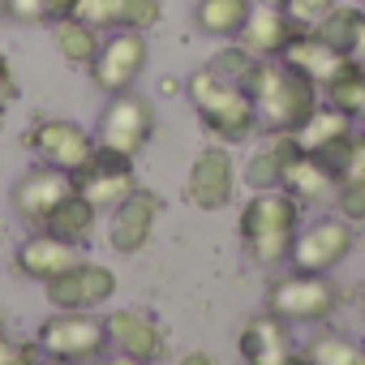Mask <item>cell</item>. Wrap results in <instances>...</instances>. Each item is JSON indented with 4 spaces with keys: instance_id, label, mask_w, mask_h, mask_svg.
Instances as JSON below:
<instances>
[{
    "instance_id": "3",
    "label": "cell",
    "mask_w": 365,
    "mask_h": 365,
    "mask_svg": "<svg viewBox=\"0 0 365 365\" xmlns=\"http://www.w3.org/2000/svg\"><path fill=\"white\" fill-rule=\"evenodd\" d=\"M241 241L258 267H275L288 258L297 228H301V202L284 190H258L241 207Z\"/></svg>"
},
{
    "instance_id": "47",
    "label": "cell",
    "mask_w": 365,
    "mask_h": 365,
    "mask_svg": "<svg viewBox=\"0 0 365 365\" xmlns=\"http://www.w3.org/2000/svg\"><path fill=\"white\" fill-rule=\"evenodd\" d=\"M361 9H365V0H361Z\"/></svg>"
},
{
    "instance_id": "29",
    "label": "cell",
    "mask_w": 365,
    "mask_h": 365,
    "mask_svg": "<svg viewBox=\"0 0 365 365\" xmlns=\"http://www.w3.org/2000/svg\"><path fill=\"white\" fill-rule=\"evenodd\" d=\"M322 99H327V103H335L339 112H348V116L356 120L361 99H365V69H356L352 61H344V69L322 86Z\"/></svg>"
},
{
    "instance_id": "39",
    "label": "cell",
    "mask_w": 365,
    "mask_h": 365,
    "mask_svg": "<svg viewBox=\"0 0 365 365\" xmlns=\"http://www.w3.org/2000/svg\"><path fill=\"white\" fill-rule=\"evenodd\" d=\"M176 365H215V356H211V352H202V348H194V352H185V356H180Z\"/></svg>"
},
{
    "instance_id": "20",
    "label": "cell",
    "mask_w": 365,
    "mask_h": 365,
    "mask_svg": "<svg viewBox=\"0 0 365 365\" xmlns=\"http://www.w3.org/2000/svg\"><path fill=\"white\" fill-rule=\"evenodd\" d=\"M279 61H288L297 73H305V78L322 91V86L344 69V61H348V56H344V52H335L327 39H318L309 26H297V35H292V39H288V48L279 52Z\"/></svg>"
},
{
    "instance_id": "10",
    "label": "cell",
    "mask_w": 365,
    "mask_h": 365,
    "mask_svg": "<svg viewBox=\"0 0 365 365\" xmlns=\"http://www.w3.org/2000/svg\"><path fill=\"white\" fill-rule=\"evenodd\" d=\"M26 146H31L43 163H52V168H61V172H69V176H78V172L95 159V150H99L95 133L82 129V125H73V120H39V125L26 133Z\"/></svg>"
},
{
    "instance_id": "37",
    "label": "cell",
    "mask_w": 365,
    "mask_h": 365,
    "mask_svg": "<svg viewBox=\"0 0 365 365\" xmlns=\"http://www.w3.org/2000/svg\"><path fill=\"white\" fill-rule=\"evenodd\" d=\"M43 9H48V26H52L56 18H69L78 9V0H43Z\"/></svg>"
},
{
    "instance_id": "18",
    "label": "cell",
    "mask_w": 365,
    "mask_h": 365,
    "mask_svg": "<svg viewBox=\"0 0 365 365\" xmlns=\"http://www.w3.org/2000/svg\"><path fill=\"white\" fill-rule=\"evenodd\" d=\"M95 31H155L163 18V0H78L73 9Z\"/></svg>"
},
{
    "instance_id": "12",
    "label": "cell",
    "mask_w": 365,
    "mask_h": 365,
    "mask_svg": "<svg viewBox=\"0 0 365 365\" xmlns=\"http://www.w3.org/2000/svg\"><path fill=\"white\" fill-rule=\"evenodd\" d=\"M73 190L82 198H91L99 211H112L116 202H125L133 190H138V172H133V159L125 155H112V150H95V159L73 176Z\"/></svg>"
},
{
    "instance_id": "24",
    "label": "cell",
    "mask_w": 365,
    "mask_h": 365,
    "mask_svg": "<svg viewBox=\"0 0 365 365\" xmlns=\"http://www.w3.org/2000/svg\"><path fill=\"white\" fill-rule=\"evenodd\" d=\"M95 228H99V207L91 198H82L78 190L43 220V232H52V237H61L69 245H86L95 237Z\"/></svg>"
},
{
    "instance_id": "8",
    "label": "cell",
    "mask_w": 365,
    "mask_h": 365,
    "mask_svg": "<svg viewBox=\"0 0 365 365\" xmlns=\"http://www.w3.org/2000/svg\"><path fill=\"white\" fill-rule=\"evenodd\" d=\"M352 241H356V232H352V224H348L344 215H322V220H314L309 228H297V241H292V250H288V262H292V271L331 275V271L348 258Z\"/></svg>"
},
{
    "instance_id": "16",
    "label": "cell",
    "mask_w": 365,
    "mask_h": 365,
    "mask_svg": "<svg viewBox=\"0 0 365 365\" xmlns=\"http://www.w3.org/2000/svg\"><path fill=\"white\" fill-rule=\"evenodd\" d=\"M82 262V245H69V241H61V237H52V232H35V237H26L22 245H18V254H14V267H18V275H26V279H35V284H52L56 275H65L69 267H78Z\"/></svg>"
},
{
    "instance_id": "34",
    "label": "cell",
    "mask_w": 365,
    "mask_h": 365,
    "mask_svg": "<svg viewBox=\"0 0 365 365\" xmlns=\"http://www.w3.org/2000/svg\"><path fill=\"white\" fill-rule=\"evenodd\" d=\"M344 176H365V133L352 138V155L344 163Z\"/></svg>"
},
{
    "instance_id": "14",
    "label": "cell",
    "mask_w": 365,
    "mask_h": 365,
    "mask_svg": "<svg viewBox=\"0 0 365 365\" xmlns=\"http://www.w3.org/2000/svg\"><path fill=\"white\" fill-rule=\"evenodd\" d=\"M159 215H163V198H159L155 190L138 185L125 202L112 207V215H108V245H112L116 254H138V250L150 241Z\"/></svg>"
},
{
    "instance_id": "9",
    "label": "cell",
    "mask_w": 365,
    "mask_h": 365,
    "mask_svg": "<svg viewBox=\"0 0 365 365\" xmlns=\"http://www.w3.org/2000/svg\"><path fill=\"white\" fill-rule=\"evenodd\" d=\"M237 198V163L224 142L202 146L185 172V202L198 211H224Z\"/></svg>"
},
{
    "instance_id": "5",
    "label": "cell",
    "mask_w": 365,
    "mask_h": 365,
    "mask_svg": "<svg viewBox=\"0 0 365 365\" xmlns=\"http://www.w3.org/2000/svg\"><path fill=\"white\" fill-rule=\"evenodd\" d=\"M155 138V108L146 95L138 91H116L108 95L99 120H95V142L112 155H125V159H138L146 150V142Z\"/></svg>"
},
{
    "instance_id": "25",
    "label": "cell",
    "mask_w": 365,
    "mask_h": 365,
    "mask_svg": "<svg viewBox=\"0 0 365 365\" xmlns=\"http://www.w3.org/2000/svg\"><path fill=\"white\" fill-rule=\"evenodd\" d=\"M52 43H56V52H61V61L69 69H91V61L99 56L103 39H99V31L91 22H82L78 14H69V18L52 22Z\"/></svg>"
},
{
    "instance_id": "15",
    "label": "cell",
    "mask_w": 365,
    "mask_h": 365,
    "mask_svg": "<svg viewBox=\"0 0 365 365\" xmlns=\"http://www.w3.org/2000/svg\"><path fill=\"white\" fill-rule=\"evenodd\" d=\"M43 288H48V301L56 309H99L103 301L116 297V271L82 258L78 267H69L65 275H56Z\"/></svg>"
},
{
    "instance_id": "19",
    "label": "cell",
    "mask_w": 365,
    "mask_h": 365,
    "mask_svg": "<svg viewBox=\"0 0 365 365\" xmlns=\"http://www.w3.org/2000/svg\"><path fill=\"white\" fill-rule=\"evenodd\" d=\"M292 35H297V22L288 18V9L254 0V5H250V18H245V26L237 31V43H241L250 56L267 61V56H279V52L288 48V39H292Z\"/></svg>"
},
{
    "instance_id": "22",
    "label": "cell",
    "mask_w": 365,
    "mask_h": 365,
    "mask_svg": "<svg viewBox=\"0 0 365 365\" xmlns=\"http://www.w3.org/2000/svg\"><path fill=\"white\" fill-rule=\"evenodd\" d=\"M237 348H241L245 365H262V361H271V356H279V352L292 348V322L279 318V314H271V309H262V314H254L241 327Z\"/></svg>"
},
{
    "instance_id": "28",
    "label": "cell",
    "mask_w": 365,
    "mask_h": 365,
    "mask_svg": "<svg viewBox=\"0 0 365 365\" xmlns=\"http://www.w3.org/2000/svg\"><path fill=\"white\" fill-rule=\"evenodd\" d=\"M305 352L314 365H365V344L348 339L344 331H318Z\"/></svg>"
},
{
    "instance_id": "36",
    "label": "cell",
    "mask_w": 365,
    "mask_h": 365,
    "mask_svg": "<svg viewBox=\"0 0 365 365\" xmlns=\"http://www.w3.org/2000/svg\"><path fill=\"white\" fill-rule=\"evenodd\" d=\"M0 91H5L9 99H18V78H14V65H9L5 52H0Z\"/></svg>"
},
{
    "instance_id": "46",
    "label": "cell",
    "mask_w": 365,
    "mask_h": 365,
    "mask_svg": "<svg viewBox=\"0 0 365 365\" xmlns=\"http://www.w3.org/2000/svg\"><path fill=\"white\" fill-rule=\"evenodd\" d=\"M48 365H65V361H48Z\"/></svg>"
},
{
    "instance_id": "33",
    "label": "cell",
    "mask_w": 365,
    "mask_h": 365,
    "mask_svg": "<svg viewBox=\"0 0 365 365\" xmlns=\"http://www.w3.org/2000/svg\"><path fill=\"white\" fill-rule=\"evenodd\" d=\"M0 365H39V348L35 344H18L0 331Z\"/></svg>"
},
{
    "instance_id": "38",
    "label": "cell",
    "mask_w": 365,
    "mask_h": 365,
    "mask_svg": "<svg viewBox=\"0 0 365 365\" xmlns=\"http://www.w3.org/2000/svg\"><path fill=\"white\" fill-rule=\"evenodd\" d=\"M348 61H352L356 69H365V26H361V35L352 39V48H348Z\"/></svg>"
},
{
    "instance_id": "7",
    "label": "cell",
    "mask_w": 365,
    "mask_h": 365,
    "mask_svg": "<svg viewBox=\"0 0 365 365\" xmlns=\"http://www.w3.org/2000/svg\"><path fill=\"white\" fill-rule=\"evenodd\" d=\"M146 61H150V48H146V35L142 31H112L103 43H99V56L91 61V82L103 91V95H116V91H133L138 78L146 73Z\"/></svg>"
},
{
    "instance_id": "35",
    "label": "cell",
    "mask_w": 365,
    "mask_h": 365,
    "mask_svg": "<svg viewBox=\"0 0 365 365\" xmlns=\"http://www.w3.org/2000/svg\"><path fill=\"white\" fill-rule=\"evenodd\" d=\"M262 365H314V361H309V352H305V348H297V344H292L288 352H279V356H271V361H262Z\"/></svg>"
},
{
    "instance_id": "1",
    "label": "cell",
    "mask_w": 365,
    "mask_h": 365,
    "mask_svg": "<svg viewBox=\"0 0 365 365\" xmlns=\"http://www.w3.org/2000/svg\"><path fill=\"white\" fill-rule=\"evenodd\" d=\"M250 99H254V112H258V129H267V133H297L309 120V112L322 103V91L305 73H297L288 61L267 56V61L254 65Z\"/></svg>"
},
{
    "instance_id": "27",
    "label": "cell",
    "mask_w": 365,
    "mask_h": 365,
    "mask_svg": "<svg viewBox=\"0 0 365 365\" xmlns=\"http://www.w3.org/2000/svg\"><path fill=\"white\" fill-rule=\"evenodd\" d=\"M361 26H365V9H361V5H335V9H327L309 31H314L318 39H327L335 52L348 56V48H352V39L361 35Z\"/></svg>"
},
{
    "instance_id": "11",
    "label": "cell",
    "mask_w": 365,
    "mask_h": 365,
    "mask_svg": "<svg viewBox=\"0 0 365 365\" xmlns=\"http://www.w3.org/2000/svg\"><path fill=\"white\" fill-rule=\"evenodd\" d=\"M352 138H356L352 116L339 112V108L327 103V99H322V103L309 112V120L297 129L301 150H305V155H318V159L331 163L339 176H344V163H348V155H352Z\"/></svg>"
},
{
    "instance_id": "6",
    "label": "cell",
    "mask_w": 365,
    "mask_h": 365,
    "mask_svg": "<svg viewBox=\"0 0 365 365\" xmlns=\"http://www.w3.org/2000/svg\"><path fill=\"white\" fill-rule=\"evenodd\" d=\"M339 305H344V288L318 271H288L267 292V309L288 322H322Z\"/></svg>"
},
{
    "instance_id": "43",
    "label": "cell",
    "mask_w": 365,
    "mask_h": 365,
    "mask_svg": "<svg viewBox=\"0 0 365 365\" xmlns=\"http://www.w3.org/2000/svg\"><path fill=\"white\" fill-rule=\"evenodd\" d=\"M262 5H279V9H284V5H288V0H262Z\"/></svg>"
},
{
    "instance_id": "13",
    "label": "cell",
    "mask_w": 365,
    "mask_h": 365,
    "mask_svg": "<svg viewBox=\"0 0 365 365\" xmlns=\"http://www.w3.org/2000/svg\"><path fill=\"white\" fill-rule=\"evenodd\" d=\"M69 194H73V176L61 172V168H52V163H43V168H31V172L18 180L14 194H9V202H14V215H18L22 224L43 228V220H48Z\"/></svg>"
},
{
    "instance_id": "32",
    "label": "cell",
    "mask_w": 365,
    "mask_h": 365,
    "mask_svg": "<svg viewBox=\"0 0 365 365\" xmlns=\"http://www.w3.org/2000/svg\"><path fill=\"white\" fill-rule=\"evenodd\" d=\"M335 5H339V0H288L284 9H288V18H292L297 26H314V22H318L327 9H335Z\"/></svg>"
},
{
    "instance_id": "26",
    "label": "cell",
    "mask_w": 365,
    "mask_h": 365,
    "mask_svg": "<svg viewBox=\"0 0 365 365\" xmlns=\"http://www.w3.org/2000/svg\"><path fill=\"white\" fill-rule=\"evenodd\" d=\"M254 0H198L194 5V26L198 35L211 39H237V31L245 26Z\"/></svg>"
},
{
    "instance_id": "21",
    "label": "cell",
    "mask_w": 365,
    "mask_h": 365,
    "mask_svg": "<svg viewBox=\"0 0 365 365\" xmlns=\"http://www.w3.org/2000/svg\"><path fill=\"white\" fill-rule=\"evenodd\" d=\"M339 172L331 168V163H322L318 155H297L288 168H284V180H279V190L284 194H292L301 207L305 202H335V190H339Z\"/></svg>"
},
{
    "instance_id": "4",
    "label": "cell",
    "mask_w": 365,
    "mask_h": 365,
    "mask_svg": "<svg viewBox=\"0 0 365 365\" xmlns=\"http://www.w3.org/2000/svg\"><path fill=\"white\" fill-rule=\"evenodd\" d=\"M39 356L48 361H65V365H86L99 361L108 348V327L103 318H95V309H56L39 335H35Z\"/></svg>"
},
{
    "instance_id": "44",
    "label": "cell",
    "mask_w": 365,
    "mask_h": 365,
    "mask_svg": "<svg viewBox=\"0 0 365 365\" xmlns=\"http://www.w3.org/2000/svg\"><path fill=\"white\" fill-rule=\"evenodd\" d=\"M356 120H365V99H361V112H356Z\"/></svg>"
},
{
    "instance_id": "17",
    "label": "cell",
    "mask_w": 365,
    "mask_h": 365,
    "mask_svg": "<svg viewBox=\"0 0 365 365\" xmlns=\"http://www.w3.org/2000/svg\"><path fill=\"white\" fill-rule=\"evenodd\" d=\"M103 327H108V344L116 348V352H125V356H138V361H159L163 356V327L146 314V309H112L108 318H103Z\"/></svg>"
},
{
    "instance_id": "2",
    "label": "cell",
    "mask_w": 365,
    "mask_h": 365,
    "mask_svg": "<svg viewBox=\"0 0 365 365\" xmlns=\"http://www.w3.org/2000/svg\"><path fill=\"white\" fill-rule=\"evenodd\" d=\"M185 99H190V108L198 112L202 129H207L215 142H224V146L245 142V138L258 133V112H254L250 91H245L241 82L224 78V73L211 69V65H202V69H194V73L185 78Z\"/></svg>"
},
{
    "instance_id": "30",
    "label": "cell",
    "mask_w": 365,
    "mask_h": 365,
    "mask_svg": "<svg viewBox=\"0 0 365 365\" xmlns=\"http://www.w3.org/2000/svg\"><path fill=\"white\" fill-rule=\"evenodd\" d=\"M335 211L348 224H365V176H344L335 190Z\"/></svg>"
},
{
    "instance_id": "31",
    "label": "cell",
    "mask_w": 365,
    "mask_h": 365,
    "mask_svg": "<svg viewBox=\"0 0 365 365\" xmlns=\"http://www.w3.org/2000/svg\"><path fill=\"white\" fill-rule=\"evenodd\" d=\"M0 14L9 22H22V26H43L48 22L43 0H0Z\"/></svg>"
},
{
    "instance_id": "23",
    "label": "cell",
    "mask_w": 365,
    "mask_h": 365,
    "mask_svg": "<svg viewBox=\"0 0 365 365\" xmlns=\"http://www.w3.org/2000/svg\"><path fill=\"white\" fill-rule=\"evenodd\" d=\"M301 155V142L297 133H271L250 159H245V185L258 194V190H279L284 180V168Z\"/></svg>"
},
{
    "instance_id": "41",
    "label": "cell",
    "mask_w": 365,
    "mask_h": 365,
    "mask_svg": "<svg viewBox=\"0 0 365 365\" xmlns=\"http://www.w3.org/2000/svg\"><path fill=\"white\" fill-rule=\"evenodd\" d=\"M356 301H361V305H365V279H361V284H356Z\"/></svg>"
},
{
    "instance_id": "40",
    "label": "cell",
    "mask_w": 365,
    "mask_h": 365,
    "mask_svg": "<svg viewBox=\"0 0 365 365\" xmlns=\"http://www.w3.org/2000/svg\"><path fill=\"white\" fill-rule=\"evenodd\" d=\"M103 365H146V361H138V356H125V352H116V356H108Z\"/></svg>"
},
{
    "instance_id": "42",
    "label": "cell",
    "mask_w": 365,
    "mask_h": 365,
    "mask_svg": "<svg viewBox=\"0 0 365 365\" xmlns=\"http://www.w3.org/2000/svg\"><path fill=\"white\" fill-rule=\"evenodd\" d=\"M0 133H5V103H0Z\"/></svg>"
},
{
    "instance_id": "45",
    "label": "cell",
    "mask_w": 365,
    "mask_h": 365,
    "mask_svg": "<svg viewBox=\"0 0 365 365\" xmlns=\"http://www.w3.org/2000/svg\"><path fill=\"white\" fill-rule=\"evenodd\" d=\"M0 331H5V314H0Z\"/></svg>"
}]
</instances>
